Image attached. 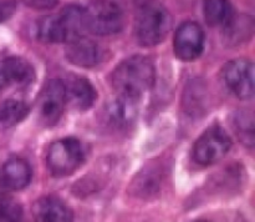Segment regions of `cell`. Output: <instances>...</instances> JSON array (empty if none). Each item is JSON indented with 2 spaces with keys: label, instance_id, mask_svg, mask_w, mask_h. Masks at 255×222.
<instances>
[{
  "label": "cell",
  "instance_id": "cell-11",
  "mask_svg": "<svg viewBox=\"0 0 255 222\" xmlns=\"http://www.w3.org/2000/svg\"><path fill=\"white\" fill-rule=\"evenodd\" d=\"M32 170L29 162L21 157H11L0 166V189L20 191L29 186Z\"/></svg>",
  "mask_w": 255,
  "mask_h": 222
},
{
  "label": "cell",
  "instance_id": "cell-23",
  "mask_svg": "<svg viewBox=\"0 0 255 222\" xmlns=\"http://www.w3.org/2000/svg\"><path fill=\"white\" fill-rule=\"evenodd\" d=\"M116 4H121V2H126V4H133V5H142L144 2V0H115ZM121 6V5H120Z\"/></svg>",
  "mask_w": 255,
  "mask_h": 222
},
{
  "label": "cell",
  "instance_id": "cell-4",
  "mask_svg": "<svg viewBox=\"0 0 255 222\" xmlns=\"http://www.w3.org/2000/svg\"><path fill=\"white\" fill-rule=\"evenodd\" d=\"M86 159V151L76 137H64L50 145L46 154V165L55 177H65L80 169Z\"/></svg>",
  "mask_w": 255,
  "mask_h": 222
},
{
  "label": "cell",
  "instance_id": "cell-21",
  "mask_svg": "<svg viewBox=\"0 0 255 222\" xmlns=\"http://www.w3.org/2000/svg\"><path fill=\"white\" fill-rule=\"evenodd\" d=\"M29 7L35 10L52 9L59 4V0H22Z\"/></svg>",
  "mask_w": 255,
  "mask_h": 222
},
{
  "label": "cell",
  "instance_id": "cell-20",
  "mask_svg": "<svg viewBox=\"0 0 255 222\" xmlns=\"http://www.w3.org/2000/svg\"><path fill=\"white\" fill-rule=\"evenodd\" d=\"M22 217V207L12 200H0V221H19Z\"/></svg>",
  "mask_w": 255,
  "mask_h": 222
},
{
  "label": "cell",
  "instance_id": "cell-15",
  "mask_svg": "<svg viewBox=\"0 0 255 222\" xmlns=\"http://www.w3.org/2000/svg\"><path fill=\"white\" fill-rule=\"evenodd\" d=\"M31 211L36 221L65 222L74 219L71 209L56 197H41L32 205Z\"/></svg>",
  "mask_w": 255,
  "mask_h": 222
},
{
  "label": "cell",
  "instance_id": "cell-19",
  "mask_svg": "<svg viewBox=\"0 0 255 222\" xmlns=\"http://www.w3.org/2000/svg\"><path fill=\"white\" fill-rule=\"evenodd\" d=\"M134 192L142 197L156 195L161 190V175L154 170H144L134 179Z\"/></svg>",
  "mask_w": 255,
  "mask_h": 222
},
{
  "label": "cell",
  "instance_id": "cell-14",
  "mask_svg": "<svg viewBox=\"0 0 255 222\" xmlns=\"http://www.w3.org/2000/svg\"><path fill=\"white\" fill-rule=\"evenodd\" d=\"M65 56L75 66L94 67L102 60V52L96 42L82 36L70 42Z\"/></svg>",
  "mask_w": 255,
  "mask_h": 222
},
{
  "label": "cell",
  "instance_id": "cell-5",
  "mask_svg": "<svg viewBox=\"0 0 255 222\" xmlns=\"http://www.w3.org/2000/svg\"><path fill=\"white\" fill-rule=\"evenodd\" d=\"M232 140L226 130L218 124L209 126L193 145L192 157L201 166H211L221 161L229 152Z\"/></svg>",
  "mask_w": 255,
  "mask_h": 222
},
{
  "label": "cell",
  "instance_id": "cell-17",
  "mask_svg": "<svg viewBox=\"0 0 255 222\" xmlns=\"http://www.w3.org/2000/svg\"><path fill=\"white\" fill-rule=\"evenodd\" d=\"M233 15V6L229 0H204L203 16L209 26H223Z\"/></svg>",
  "mask_w": 255,
  "mask_h": 222
},
{
  "label": "cell",
  "instance_id": "cell-16",
  "mask_svg": "<svg viewBox=\"0 0 255 222\" xmlns=\"http://www.w3.org/2000/svg\"><path fill=\"white\" fill-rule=\"evenodd\" d=\"M224 40L237 45L252 37L254 31V21L251 16L236 15L231 17L227 24L223 25Z\"/></svg>",
  "mask_w": 255,
  "mask_h": 222
},
{
  "label": "cell",
  "instance_id": "cell-6",
  "mask_svg": "<svg viewBox=\"0 0 255 222\" xmlns=\"http://www.w3.org/2000/svg\"><path fill=\"white\" fill-rule=\"evenodd\" d=\"M86 10V30L105 36L121 31L125 19L121 6L111 0H99Z\"/></svg>",
  "mask_w": 255,
  "mask_h": 222
},
{
  "label": "cell",
  "instance_id": "cell-7",
  "mask_svg": "<svg viewBox=\"0 0 255 222\" xmlns=\"http://www.w3.org/2000/svg\"><path fill=\"white\" fill-rule=\"evenodd\" d=\"M224 86L242 100L254 96V64L246 59L228 61L221 70Z\"/></svg>",
  "mask_w": 255,
  "mask_h": 222
},
{
  "label": "cell",
  "instance_id": "cell-3",
  "mask_svg": "<svg viewBox=\"0 0 255 222\" xmlns=\"http://www.w3.org/2000/svg\"><path fill=\"white\" fill-rule=\"evenodd\" d=\"M172 27V16L159 2H143L134 20V37L141 46L161 44Z\"/></svg>",
  "mask_w": 255,
  "mask_h": 222
},
{
  "label": "cell",
  "instance_id": "cell-12",
  "mask_svg": "<svg viewBox=\"0 0 255 222\" xmlns=\"http://www.w3.org/2000/svg\"><path fill=\"white\" fill-rule=\"evenodd\" d=\"M62 82L66 92V101L75 109L85 111L94 106L97 99V91L89 79L81 75L71 74L66 77V81Z\"/></svg>",
  "mask_w": 255,
  "mask_h": 222
},
{
  "label": "cell",
  "instance_id": "cell-18",
  "mask_svg": "<svg viewBox=\"0 0 255 222\" xmlns=\"http://www.w3.org/2000/svg\"><path fill=\"white\" fill-rule=\"evenodd\" d=\"M29 105L22 100H5L0 104V127L9 129L15 126L29 115Z\"/></svg>",
  "mask_w": 255,
  "mask_h": 222
},
{
  "label": "cell",
  "instance_id": "cell-22",
  "mask_svg": "<svg viewBox=\"0 0 255 222\" xmlns=\"http://www.w3.org/2000/svg\"><path fill=\"white\" fill-rule=\"evenodd\" d=\"M16 5L14 1H1L0 2V22L7 20L14 14Z\"/></svg>",
  "mask_w": 255,
  "mask_h": 222
},
{
  "label": "cell",
  "instance_id": "cell-8",
  "mask_svg": "<svg viewBox=\"0 0 255 222\" xmlns=\"http://www.w3.org/2000/svg\"><path fill=\"white\" fill-rule=\"evenodd\" d=\"M204 49V32L201 25L186 21L179 25L174 34L173 51L182 61H194Z\"/></svg>",
  "mask_w": 255,
  "mask_h": 222
},
{
  "label": "cell",
  "instance_id": "cell-13",
  "mask_svg": "<svg viewBox=\"0 0 255 222\" xmlns=\"http://www.w3.org/2000/svg\"><path fill=\"white\" fill-rule=\"evenodd\" d=\"M136 116V97L119 95V97L110 102L105 109V119L114 129H126L134 121Z\"/></svg>",
  "mask_w": 255,
  "mask_h": 222
},
{
  "label": "cell",
  "instance_id": "cell-10",
  "mask_svg": "<svg viewBox=\"0 0 255 222\" xmlns=\"http://www.w3.org/2000/svg\"><path fill=\"white\" fill-rule=\"evenodd\" d=\"M35 77L34 66L24 57L10 56L0 62V82L4 90L9 86H29Z\"/></svg>",
  "mask_w": 255,
  "mask_h": 222
},
{
  "label": "cell",
  "instance_id": "cell-9",
  "mask_svg": "<svg viewBox=\"0 0 255 222\" xmlns=\"http://www.w3.org/2000/svg\"><path fill=\"white\" fill-rule=\"evenodd\" d=\"M66 92L62 80H50L42 90L39 100V116L45 126H54L64 114Z\"/></svg>",
  "mask_w": 255,
  "mask_h": 222
},
{
  "label": "cell",
  "instance_id": "cell-2",
  "mask_svg": "<svg viewBox=\"0 0 255 222\" xmlns=\"http://www.w3.org/2000/svg\"><path fill=\"white\" fill-rule=\"evenodd\" d=\"M85 31L86 10L79 5H69L57 15L44 17L36 26L37 39L49 44H70L84 36Z\"/></svg>",
  "mask_w": 255,
  "mask_h": 222
},
{
  "label": "cell",
  "instance_id": "cell-1",
  "mask_svg": "<svg viewBox=\"0 0 255 222\" xmlns=\"http://www.w3.org/2000/svg\"><path fill=\"white\" fill-rule=\"evenodd\" d=\"M156 81V67L148 57L134 55L120 62L111 74L115 91L124 96L138 99Z\"/></svg>",
  "mask_w": 255,
  "mask_h": 222
}]
</instances>
